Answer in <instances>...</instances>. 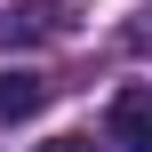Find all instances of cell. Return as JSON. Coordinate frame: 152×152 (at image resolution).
Here are the masks:
<instances>
[{"instance_id": "cell-1", "label": "cell", "mask_w": 152, "mask_h": 152, "mask_svg": "<svg viewBox=\"0 0 152 152\" xmlns=\"http://www.w3.org/2000/svg\"><path fill=\"white\" fill-rule=\"evenodd\" d=\"M104 136H112L120 152H152V88H144V80L112 88V104H104Z\"/></svg>"}, {"instance_id": "cell-2", "label": "cell", "mask_w": 152, "mask_h": 152, "mask_svg": "<svg viewBox=\"0 0 152 152\" xmlns=\"http://www.w3.org/2000/svg\"><path fill=\"white\" fill-rule=\"evenodd\" d=\"M48 104V80L40 72H0V120H32Z\"/></svg>"}, {"instance_id": "cell-3", "label": "cell", "mask_w": 152, "mask_h": 152, "mask_svg": "<svg viewBox=\"0 0 152 152\" xmlns=\"http://www.w3.org/2000/svg\"><path fill=\"white\" fill-rule=\"evenodd\" d=\"M48 32H56V8H32L24 0V8L0 16V48H24V40H48Z\"/></svg>"}, {"instance_id": "cell-4", "label": "cell", "mask_w": 152, "mask_h": 152, "mask_svg": "<svg viewBox=\"0 0 152 152\" xmlns=\"http://www.w3.org/2000/svg\"><path fill=\"white\" fill-rule=\"evenodd\" d=\"M40 152H96L88 136H56V144H40Z\"/></svg>"}]
</instances>
